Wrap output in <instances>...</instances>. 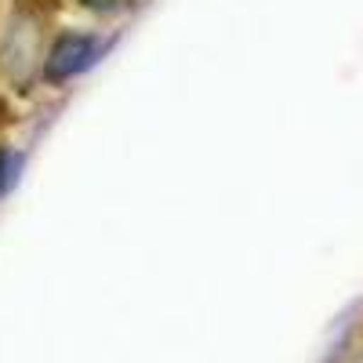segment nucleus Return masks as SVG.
<instances>
[{"mask_svg": "<svg viewBox=\"0 0 363 363\" xmlns=\"http://www.w3.org/2000/svg\"><path fill=\"white\" fill-rule=\"evenodd\" d=\"M91 55H95V40L84 33H66L48 58V80H66V77L80 73L91 62Z\"/></svg>", "mask_w": 363, "mask_h": 363, "instance_id": "1", "label": "nucleus"}, {"mask_svg": "<svg viewBox=\"0 0 363 363\" xmlns=\"http://www.w3.org/2000/svg\"><path fill=\"white\" fill-rule=\"evenodd\" d=\"M15 167H18L15 153H8V149H0V193H4V189L11 186V174H15Z\"/></svg>", "mask_w": 363, "mask_h": 363, "instance_id": "2", "label": "nucleus"}, {"mask_svg": "<svg viewBox=\"0 0 363 363\" xmlns=\"http://www.w3.org/2000/svg\"><path fill=\"white\" fill-rule=\"evenodd\" d=\"M87 4H95V8H109L113 0H87Z\"/></svg>", "mask_w": 363, "mask_h": 363, "instance_id": "3", "label": "nucleus"}]
</instances>
